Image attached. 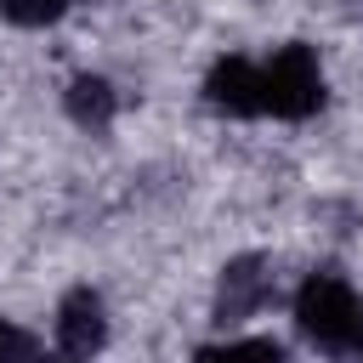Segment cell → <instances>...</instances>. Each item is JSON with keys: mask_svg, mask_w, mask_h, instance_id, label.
<instances>
[{"mask_svg": "<svg viewBox=\"0 0 363 363\" xmlns=\"http://www.w3.org/2000/svg\"><path fill=\"white\" fill-rule=\"evenodd\" d=\"M295 323L306 340L329 346V352H352L357 346V329H363V301L352 295L346 278L335 272H312L301 289H295Z\"/></svg>", "mask_w": 363, "mask_h": 363, "instance_id": "6da1fadb", "label": "cell"}, {"mask_svg": "<svg viewBox=\"0 0 363 363\" xmlns=\"http://www.w3.org/2000/svg\"><path fill=\"white\" fill-rule=\"evenodd\" d=\"M323 108V68L312 57V45H284L272 51V62L261 68V113L278 119H306Z\"/></svg>", "mask_w": 363, "mask_h": 363, "instance_id": "7a4b0ae2", "label": "cell"}, {"mask_svg": "<svg viewBox=\"0 0 363 363\" xmlns=\"http://www.w3.org/2000/svg\"><path fill=\"white\" fill-rule=\"evenodd\" d=\"M272 301V267L261 255H238L221 267V284H216V323H244L255 318L261 306Z\"/></svg>", "mask_w": 363, "mask_h": 363, "instance_id": "3957f363", "label": "cell"}, {"mask_svg": "<svg viewBox=\"0 0 363 363\" xmlns=\"http://www.w3.org/2000/svg\"><path fill=\"white\" fill-rule=\"evenodd\" d=\"M102 340H108V318H102V295L96 289H68L62 295V306H57V346H62V357H74V363H85V357H96L102 352Z\"/></svg>", "mask_w": 363, "mask_h": 363, "instance_id": "277c9868", "label": "cell"}, {"mask_svg": "<svg viewBox=\"0 0 363 363\" xmlns=\"http://www.w3.org/2000/svg\"><path fill=\"white\" fill-rule=\"evenodd\" d=\"M204 102L216 113H233V119H255L261 113V68L244 62V57H221L204 79Z\"/></svg>", "mask_w": 363, "mask_h": 363, "instance_id": "5b68a950", "label": "cell"}, {"mask_svg": "<svg viewBox=\"0 0 363 363\" xmlns=\"http://www.w3.org/2000/svg\"><path fill=\"white\" fill-rule=\"evenodd\" d=\"M113 108H119V96H113V85H108L102 74H79V79L68 85V113H74V125L108 130V125H113Z\"/></svg>", "mask_w": 363, "mask_h": 363, "instance_id": "8992f818", "label": "cell"}, {"mask_svg": "<svg viewBox=\"0 0 363 363\" xmlns=\"http://www.w3.org/2000/svg\"><path fill=\"white\" fill-rule=\"evenodd\" d=\"M193 363H284L278 340H233V346H204Z\"/></svg>", "mask_w": 363, "mask_h": 363, "instance_id": "52a82bcc", "label": "cell"}, {"mask_svg": "<svg viewBox=\"0 0 363 363\" xmlns=\"http://www.w3.org/2000/svg\"><path fill=\"white\" fill-rule=\"evenodd\" d=\"M68 11V0H0V17L17 23V28H45Z\"/></svg>", "mask_w": 363, "mask_h": 363, "instance_id": "ba28073f", "label": "cell"}, {"mask_svg": "<svg viewBox=\"0 0 363 363\" xmlns=\"http://www.w3.org/2000/svg\"><path fill=\"white\" fill-rule=\"evenodd\" d=\"M0 363H40L34 335H28V329H17V323H6V318H0Z\"/></svg>", "mask_w": 363, "mask_h": 363, "instance_id": "9c48e42d", "label": "cell"}, {"mask_svg": "<svg viewBox=\"0 0 363 363\" xmlns=\"http://www.w3.org/2000/svg\"><path fill=\"white\" fill-rule=\"evenodd\" d=\"M352 352H357V357H363V329H357V346H352Z\"/></svg>", "mask_w": 363, "mask_h": 363, "instance_id": "30bf717a", "label": "cell"}, {"mask_svg": "<svg viewBox=\"0 0 363 363\" xmlns=\"http://www.w3.org/2000/svg\"><path fill=\"white\" fill-rule=\"evenodd\" d=\"M40 363H74V357H40Z\"/></svg>", "mask_w": 363, "mask_h": 363, "instance_id": "8fae6325", "label": "cell"}]
</instances>
